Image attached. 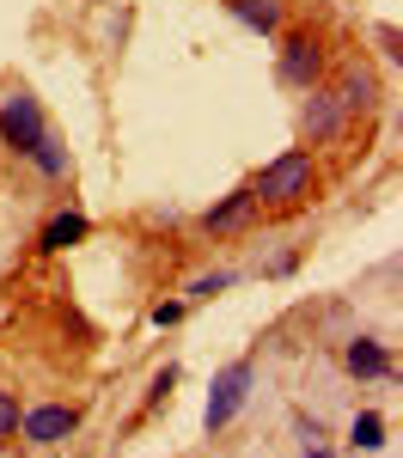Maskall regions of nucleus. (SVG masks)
Segmentation results:
<instances>
[{
	"label": "nucleus",
	"instance_id": "1",
	"mask_svg": "<svg viewBox=\"0 0 403 458\" xmlns=\"http://www.w3.org/2000/svg\"><path fill=\"white\" fill-rule=\"evenodd\" d=\"M245 190L256 196V208H299V202L318 190V159H312L306 147H288V153L269 159Z\"/></svg>",
	"mask_w": 403,
	"mask_h": 458
},
{
	"label": "nucleus",
	"instance_id": "2",
	"mask_svg": "<svg viewBox=\"0 0 403 458\" xmlns=\"http://www.w3.org/2000/svg\"><path fill=\"white\" fill-rule=\"evenodd\" d=\"M251 386H256V367L251 360H226L214 373V386H208V410H202V428L220 434V428H232V416L251 403Z\"/></svg>",
	"mask_w": 403,
	"mask_h": 458
},
{
	"label": "nucleus",
	"instance_id": "3",
	"mask_svg": "<svg viewBox=\"0 0 403 458\" xmlns=\"http://www.w3.org/2000/svg\"><path fill=\"white\" fill-rule=\"evenodd\" d=\"M43 135H49V116H43V105H37L25 86H13V92L0 98V147L25 159V153H31Z\"/></svg>",
	"mask_w": 403,
	"mask_h": 458
},
{
	"label": "nucleus",
	"instance_id": "4",
	"mask_svg": "<svg viewBox=\"0 0 403 458\" xmlns=\"http://www.w3.org/2000/svg\"><path fill=\"white\" fill-rule=\"evenodd\" d=\"M275 80L293 86V92H312L324 80V43L312 31H288L281 37V55H275Z\"/></svg>",
	"mask_w": 403,
	"mask_h": 458
},
{
	"label": "nucleus",
	"instance_id": "5",
	"mask_svg": "<svg viewBox=\"0 0 403 458\" xmlns=\"http://www.w3.org/2000/svg\"><path fill=\"white\" fill-rule=\"evenodd\" d=\"M19 428H25L31 446H62L73 428H80V410H73V403H37V410L19 416Z\"/></svg>",
	"mask_w": 403,
	"mask_h": 458
},
{
	"label": "nucleus",
	"instance_id": "6",
	"mask_svg": "<svg viewBox=\"0 0 403 458\" xmlns=\"http://www.w3.org/2000/svg\"><path fill=\"white\" fill-rule=\"evenodd\" d=\"M251 220H256V196H251V190H226L214 208L202 214V233L232 239V233H251Z\"/></svg>",
	"mask_w": 403,
	"mask_h": 458
},
{
	"label": "nucleus",
	"instance_id": "7",
	"mask_svg": "<svg viewBox=\"0 0 403 458\" xmlns=\"http://www.w3.org/2000/svg\"><path fill=\"white\" fill-rule=\"evenodd\" d=\"M342 129H348L342 105H336L330 92H318V86H312V98H306V110H299V135H306V141H336Z\"/></svg>",
	"mask_w": 403,
	"mask_h": 458
},
{
	"label": "nucleus",
	"instance_id": "8",
	"mask_svg": "<svg viewBox=\"0 0 403 458\" xmlns=\"http://www.w3.org/2000/svg\"><path fill=\"white\" fill-rule=\"evenodd\" d=\"M86 233H92V220H86L80 208H62V214H49V220H43V233H37V250H49V257H55V250L80 245Z\"/></svg>",
	"mask_w": 403,
	"mask_h": 458
},
{
	"label": "nucleus",
	"instance_id": "9",
	"mask_svg": "<svg viewBox=\"0 0 403 458\" xmlns=\"http://www.w3.org/2000/svg\"><path fill=\"white\" fill-rule=\"evenodd\" d=\"M342 367H348L355 379H385V373H391V349H385L379 336H355V343L342 349Z\"/></svg>",
	"mask_w": 403,
	"mask_h": 458
},
{
	"label": "nucleus",
	"instance_id": "10",
	"mask_svg": "<svg viewBox=\"0 0 403 458\" xmlns=\"http://www.w3.org/2000/svg\"><path fill=\"white\" fill-rule=\"evenodd\" d=\"M336 105H342V116H355V110H373L379 105V80L355 62V68H342V80H336V92H330Z\"/></svg>",
	"mask_w": 403,
	"mask_h": 458
},
{
	"label": "nucleus",
	"instance_id": "11",
	"mask_svg": "<svg viewBox=\"0 0 403 458\" xmlns=\"http://www.w3.org/2000/svg\"><path fill=\"white\" fill-rule=\"evenodd\" d=\"M226 6H232L239 25H251V31H263V37H275V31H281V19H288L281 0H226Z\"/></svg>",
	"mask_w": 403,
	"mask_h": 458
},
{
	"label": "nucleus",
	"instance_id": "12",
	"mask_svg": "<svg viewBox=\"0 0 403 458\" xmlns=\"http://www.w3.org/2000/svg\"><path fill=\"white\" fill-rule=\"evenodd\" d=\"M25 159H31V165H37V172H43V177H55V183H62V177H68V172H73V159H68V147L55 141V135H43V141H37V147H31V153H25Z\"/></svg>",
	"mask_w": 403,
	"mask_h": 458
},
{
	"label": "nucleus",
	"instance_id": "13",
	"mask_svg": "<svg viewBox=\"0 0 403 458\" xmlns=\"http://www.w3.org/2000/svg\"><path fill=\"white\" fill-rule=\"evenodd\" d=\"M348 446H355V453H379V446H385V422H379L373 410H361V416L348 422Z\"/></svg>",
	"mask_w": 403,
	"mask_h": 458
},
{
	"label": "nucleus",
	"instance_id": "14",
	"mask_svg": "<svg viewBox=\"0 0 403 458\" xmlns=\"http://www.w3.org/2000/svg\"><path fill=\"white\" fill-rule=\"evenodd\" d=\"M232 282H239L232 269H214V276H196V282L183 287V300H214V293H226Z\"/></svg>",
	"mask_w": 403,
	"mask_h": 458
},
{
	"label": "nucleus",
	"instance_id": "15",
	"mask_svg": "<svg viewBox=\"0 0 403 458\" xmlns=\"http://www.w3.org/2000/svg\"><path fill=\"white\" fill-rule=\"evenodd\" d=\"M19 416H25V410H19V391H0V440L19 434Z\"/></svg>",
	"mask_w": 403,
	"mask_h": 458
},
{
	"label": "nucleus",
	"instance_id": "16",
	"mask_svg": "<svg viewBox=\"0 0 403 458\" xmlns=\"http://www.w3.org/2000/svg\"><path fill=\"white\" fill-rule=\"evenodd\" d=\"M183 312H189V300H159V306H153V324L172 330V324H183Z\"/></svg>",
	"mask_w": 403,
	"mask_h": 458
},
{
	"label": "nucleus",
	"instance_id": "17",
	"mask_svg": "<svg viewBox=\"0 0 403 458\" xmlns=\"http://www.w3.org/2000/svg\"><path fill=\"white\" fill-rule=\"evenodd\" d=\"M172 386H178V367H165V373L153 379V391H147V410H159V403L172 397Z\"/></svg>",
	"mask_w": 403,
	"mask_h": 458
}]
</instances>
